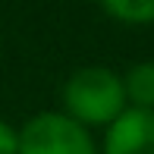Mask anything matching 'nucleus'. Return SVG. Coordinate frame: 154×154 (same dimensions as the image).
Here are the masks:
<instances>
[{
	"label": "nucleus",
	"mask_w": 154,
	"mask_h": 154,
	"mask_svg": "<svg viewBox=\"0 0 154 154\" xmlns=\"http://www.w3.org/2000/svg\"><path fill=\"white\" fill-rule=\"evenodd\" d=\"M126 107L129 104H126L123 75H116L107 66H82L63 85V113L82 123L85 129L91 126L107 129Z\"/></svg>",
	"instance_id": "obj_1"
},
{
	"label": "nucleus",
	"mask_w": 154,
	"mask_h": 154,
	"mask_svg": "<svg viewBox=\"0 0 154 154\" xmlns=\"http://www.w3.org/2000/svg\"><path fill=\"white\" fill-rule=\"evenodd\" d=\"M19 154H97V145L82 123L44 110L19 129Z\"/></svg>",
	"instance_id": "obj_2"
},
{
	"label": "nucleus",
	"mask_w": 154,
	"mask_h": 154,
	"mask_svg": "<svg viewBox=\"0 0 154 154\" xmlns=\"http://www.w3.org/2000/svg\"><path fill=\"white\" fill-rule=\"evenodd\" d=\"M123 88L129 107L154 110V60H142L129 66V72L123 75Z\"/></svg>",
	"instance_id": "obj_4"
},
{
	"label": "nucleus",
	"mask_w": 154,
	"mask_h": 154,
	"mask_svg": "<svg viewBox=\"0 0 154 154\" xmlns=\"http://www.w3.org/2000/svg\"><path fill=\"white\" fill-rule=\"evenodd\" d=\"M0 154H19V129L0 120Z\"/></svg>",
	"instance_id": "obj_6"
},
{
	"label": "nucleus",
	"mask_w": 154,
	"mask_h": 154,
	"mask_svg": "<svg viewBox=\"0 0 154 154\" xmlns=\"http://www.w3.org/2000/svg\"><path fill=\"white\" fill-rule=\"evenodd\" d=\"M104 154H154V110L126 107L104 132Z\"/></svg>",
	"instance_id": "obj_3"
},
{
	"label": "nucleus",
	"mask_w": 154,
	"mask_h": 154,
	"mask_svg": "<svg viewBox=\"0 0 154 154\" xmlns=\"http://www.w3.org/2000/svg\"><path fill=\"white\" fill-rule=\"evenodd\" d=\"M104 13L126 25H151L154 22V0H101Z\"/></svg>",
	"instance_id": "obj_5"
}]
</instances>
